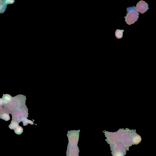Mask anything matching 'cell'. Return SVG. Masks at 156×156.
I'll return each mask as SVG.
<instances>
[{
  "instance_id": "6",
  "label": "cell",
  "mask_w": 156,
  "mask_h": 156,
  "mask_svg": "<svg viewBox=\"0 0 156 156\" xmlns=\"http://www.w3.org/2000/svg\"><path fill=\"white\" fill-rule=\"evenodd\" d=\"M15 133L17 134H21L23 133V129L22 127L19 126L17 128L14 130Z\"/></svg>"
},
{
  "instance_id": "2",
  "label": "cell",
  "mask_w": 156,
  "mask_h": 156,
  "mask_svg": "<svg viewBox=\"0 0 156 156\" xmlns=\"http://www.w3.org/2000/svg\"><path fill=\"white\" fill-rule=\"evenodd\" d=\"M148 4L145 1H140L137 3L136 7V10L138 12L142 14L144 13L148 10Z\"/></svg>"
},
{
  "instance_id": "4",
  "label": "cell",
  "mask_w": 156,
  "mask_h": 156,
  "mask_svg": "<svg viewBox=\"0 0 156 156\" xmlns=\"http://www.w3.org/2000/svg\"><path fill=\"white\" fill-rule=\"evenodd\" d=\"M124 31V30L117 29L115 32V36L118 39L122 38L123 37V33Z\"/></svg>"
},
{
  "instance_id": "7",
  "label": "cell",
  "mask_w": 156,
  "mask_h": 156,
  "mask_svg": "<svg viewBox=\"0 0 156 156\" xmlns=\"http://www.w3.org/2000/svg\"><path fill=\"white\" fill-rule=\"evenodd\" d=\"M2 117L1 118L4 119L6 121H7L10 119V118L9 117V115L7 114L6 113L3 114L2 115Z\"/></svg>"
},
{
  "instance_id": "5",
  "label": "cell",
  "mask_w": 156,
  "mask_h": 156,
  "mask_svg": "<svg viewBox=\"0 0 156 156\" xmlns=\"http://www.w3.org/2000/svg\"><path fill=\"white\" fill-rule=\"evenodd\" d=\"M19 124L17 122L12 120L11 122V124L9 125V128L11 130H15L19 126Z\"/></svg>"
},
{
  "instance_id": "1",
  "label": "cell",
  "mask_w": 156,
  "mask_h": 156,
  "mask_svg": "<svg viewBox=\"0 0 156 156\" xmlns=\"http://www.w3.org/2000/svg\"><path fill=\"white\" fill-rule=\"evenodd\" d=\"M126 10L127 13L126 14V16L124 18H125L126 23L128 25H131L138 21L140 14L137 12L136 7L134 6L128 7Z\"/></svg>"
},
{
  "instance_id": "3",
  "label": "cell",
  "mask_w": 156,
  "mask_h": 156,
  "mask_svg": "<svg viewBox=\"0 0 156 156\" xmlns=\"http://www.w3.org/2000/svg\"><path fill=\"white\" fill-rule=\"evenodd\" d=\"M14 0H0V14L3 13L8 4L14 3Z\"/></svg>"
}]
</instances>
